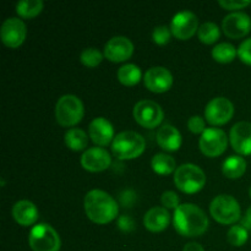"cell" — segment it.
Masks as SVG:
<instances>
[{
  "instance_id": "obj_2",
  "label": "cell",
  "mask_w": 251,
  "mask_h": 251,
  "mask_svg": "<svg viewBox=\"0 0 251 251\" xmlns=\"http://www.w3.org/2000/svg\"><path fill=\"white\" fill-rule=\"evenodd\" d=\"M83 206L87 217L98 225L112 222L119 212V206L115 199L100 189H93L86 194Z\"/></svg>"
},
{
  "instance_id": "obj_35",
  "label": "cell",
  "mask_w": 251,
  "mask_h": 251,
  "mask_svg": "<svg viewBox=\"0 0 251 251\" xmlns=\"http://www.w3.org/2000/svg\"><path fill=\"white\" fill-rule=\"evenodd\" d=\"M220 5L227 10H240L243 7L249 6L251 4L250 0H244V1H234V0H220Z\"/></svg>"
},
{
  "instance_id": "obj_39",
  "label": "cell",
  "mask_w": 251,
  "mask_h": 251,
  "mask_svg": "<svg viewBox=\"0 0 251 251\" xmlns=\"http://www.w3.org/2000/svg\"><path fill=\"white\" fill-rule=\"evenodd\" d=\"M249 195H250V199H251V186H250V190H249Z\"/></svg>"
},
{
  "instance_id": "obj_34",
  "label": "cell",
  "mask_w": 251,
  "mask_h": 251,
  "mask_svg": "<svg viewBox=\"0 0 251 251\" xmlns=\"http://www.w3.org/2000/svg\"><path fill=\"white\" fill-rule=\"evenodd\" d=\"M161 201L166 208H174V210H176L179 207V196L176 195V193L172 190L164 191L162 194Z\"/></svg>"
},
{
  "instance_id": "obj_18",
  "label": "cell",
  "mask_w": 251,
  "mask_h": 251,
  "mask_svg": "<svg viewBox=\"0 0 251 251\" xmlns=\"http://www.w3.org/2000/svg\"><path fill=\"white\" fill-rule=\"evenodd\" d=\"M91 140L98 146H108L114 140V127L112 123L103 117L95 118L88 127Z\"/></svg>"
},
{
  "instance_id": "obj_4",
  "label": "cell",
  "mask_w": 251,
  "mask_h": 251,
  "mask_svg": "<svg viewBox=\"0 0 251 251\" xmlns=\"http://www.w3.org/2000/svg\"><path fill=\"white\" fill-rule=\"evenodd\" d=\"M174 183L183 193L195 194L205 186L206 174L196 164L184 163L176 168L174 173Z\"/></svg>"
},
{
  "instance_id": "obj_16",
  "label": "cell",
  "mask_w": 251,
  "mask_h": 251,
  "mask_svg": "<svg viewBox=\"0 0 251 251\" xmlns=\"http://www.w3.org/2000/svg\"><path fill=\"white\" fill-rule=\"evenodd\" d=\"M112 157L109 152L103 147H91L86 150L81 156V166L88 172H102L109 168Z\"/></svg>"
},
{
  "instance_id": "obj_12",
  "label": "cell",
  "mask_w": 251,
  "mask_h": 251,
  "mask_svg": "<svg viewBox=\"0 0 251 251\" xmlns=\"http://www.w3.org/2000/svg\"><path fill=\"white\" fill-rule=\"evenodd\" d=\"M27 36V27L22 20L17 17L6 19L0 28L1 42L9 48H17L25 42Z\"/></svg>"
},
{
  "instance_id": "obj_33",
  "label": "cell",
  "mask_w": 251,
  "mask_h": 251,
  "mask_svg": "<svg viewBox=\"0 0 251 251\" xmlns=\"http://www.w3.org/2000/svg\"><path fill=\"white\" fill-rule=\"evenodd\" d=\"M188 127L194 134H202L206 130L205 119L200 115H193L188 120Z\"/></svg>"
},
{
  "instance_id": "obj_28",
  "label": "cell",
  "mask_w": 251,
  "mask_h": 251,
  "mask_svg": "<svg viewBox=\"0 0 251 251\" xmlns=\"http://www.w3.org/2000/svg\"><path fill=\"white\" fill-rule=\"evenodd\" d=\"M199 39L205 44H213L217 39H220L221 29L215 22H203L198 31Z\"/></svg>"
},
{
  "instance_id": "obj_1",
  "label": "cell",
  "mask_w": 251,
  "mask_h": 251,
  "mask_svg": "<svg viewBox=\"0 0 251 251\" xmlns=\"http://www.w3.org/2000/svg\"><path fill=\"white\" fill-rule=\"evenodd\" d=\"M173 225L176 232L183 237H200L207 230L208 218L199 206L183 203L174 211Z\"/></svg>"
},
{
  "instance_id": "obj_9",
  "label": "cell",
  "mask_w": 251,
  "mask_h": 251,
  "mask_svg": "<svg viewBox=\"0 0 251 251\" xmlns=\"http://www.w3.org/2000/svg\"><path fill=\"white\" fill-rule=\"evenodd\" d=\"M200 150L207 157H217L226 151L228 145V137L222 129L207 127L201 134Z\"/></svg>"
},
{
  "instance_id": "obj_29",
  "label": "cell",
  "mask_w": 251,
  "mask_h": 251,
  "mask_svg": "<svg viewBox=\"0 0 251 251\" xmlns=\"http://www.w3.org/2000/svg\"><path fill=\"white\" fill-rule=\"evenodd\" d=\"M248 238H249V230L243 227L242 225L232 226L230 229L228 230L227 239L233 247H242L248 242Z\"/></svg>"
},
{
  "instance_id": "obj_22",
  "label": "cell",
  "mask_w": 251,
  "mask_h": 251,
  "mask_svg": "<svg viewBox=\"0 0 251 251\" xmlns=\"http://www.w3.org/2000/svg\"><path fill=\"white\" fill-rule=\"evenodd\" d=\"M245 171H247V161L244 159V157L239 156V154L229 156L222 163V173L227 178H240L245 173Z\"/></svg>"
},
{
  "instance_id": "obj_13",
  "label": "cell",
  "mask_w": 251,
  "mask_h": 251,
  "mask_svg": "<svg viewBox=\"0 0 251 251\" xmlns=\"http://www.w3.org/2000/svg\"><path fill=\"white\" fill-rule=\"evenodd\" d=\"M222 29L229 38H243L251 31V19L243 11L228 14L222 21Z\"/></svg>"
},
{
  "instance_id": "obj_6",
  "label": "cell",
  "mask_w": 251,
  "mask_h": 251,
  "mask_svg": "<svg viewBox=\"0 0 251 251\" xmlns=\"http://www.w3.org/2000/svg\"><path fill=\"white\" fill-rule=\"evenodd\" d=\"M210 213L218 223L234 225L240 218L242 210L235 198L228 194H221L211 201Z\"/></svg>"
},
{
  "instance_id": "obj_11",
  "label": "cell",
  "mask_w": 251,
  "mask_h": 251,
  "mask_svg": "<svg viewBox=\"0 0 251 251\" xmlns=\"http://www.w3.org/2000/svg\"><path fill=\"white\" fill-rule=\"evenodd\" d=\"M171 31L174 37L185 41L199 31V19L193 11L183 10L176 14L171 22Z\"/></svg>"
},
{
  "instance_id": "obj_37",
  "label": "cell",
  "mask_w": 251,
  "mask_h": 251,
  "mask_svg": "<svg viewBox=\"0 0 251 251\" xmlns=\"http://www.w3.org/2000/svg\"><path fill=\"white\" fill-rule=\"evenodd\" d=\"M240 225L244 228H247L248 230L251 229V206L248 208L247 212H245V216L242 218V221H240Z\"/></svg>"
},
{
  "instance_id": "obj_20",
  "label": "cell",
  "mask_w": 251,
  "mask_h": 251,
  "mask_svg": "<svg viewBox=\"0 0 251 251\" xmlns=\"http://www.w3.org/2000/svg\"><path fill=\"white\" fill-rule=\"evenodd\" d=\"M12 217L20 226L28 227L38 220V208L29 200H20L12 207Z\"/></svg>"
},
{
  "instance_id": "obj_5",
  "label": "cell",
  "mask_w": 251,
  "mask_h": 251,
  "mask_svg": "<svg viewBox=\"0 0 251 251\" xmlns=\"http://www.w3.org/2000/svg\"><path fill=\"white\" fill-rule=\"evenodd\" d=\"M85 114L83 103L77 96L64 95L55 104L56 122L61 126H74L82 120Z\"/></svg>"
},
{
  "instance_id": "obj_7",
  "label": "cell",
  "mask_w": 251,
  "mask_h": 251,
  "mask_svg": "<svg viewBox=\"0 0 251 251\" xmlns=\"http://www.w3.org/2000/svg\"><path fill=\"white\" fill-rule=\"evenodd\" d=\"M28 243L33 251H59L61 247L58 232L47 223H39L32 228Z\"/></svg>"
},
{
  "instance_id": "obj_24",
  "label": "cell",
  "mask_w": 251,
  "mask_h": 251,
  "mask_svg": "<svg viewBox=\"0 0 251 251\" xmlns=\"http://www.w3.org/2000/svg\"><path fill=\"white\" fill-rule=\"evenodd\" d=\"M65 145L73 151H82L87 147L88 136L82 129L71 127L65 132Z\"/></svg>"
},
{
  "instance_id": "obj_21",
  "label": "cell",
  "mask_w": 251,
  "mask_h": 251,
  "mask_svg": "<svg viewBox=\"0 0 251 251\" xmlns=\"http://www.w3.org/2000/svg\"><path fill=\"white\" fill-rule=\"evenodd\" d=\"M171 222V215L166 207H154L150 208L144 217V225L150 232H162L166 229Z\"/></svg>"
},
{
  "instance_id": "obj_25",
  "label": "cell",
  "mask_w": 251,
  "mask_h": 251,
  "mask_svg": "<svg viewBox=\"0 0 251 251\" xmlns=\"http://www.w3.org/2000/svg\"><path fill=\"white\" fill-rule=\"evenodd\" d=\"M118 80L125 86H134L140 82L142 77L141 69L135 64H125L118 70Z\"/></svg>"
},
{
  "instance_id": "obj_17",
  "label": "cell",
  "mask_w": 251,
  "mask_h": 251,
  "mask_svg": "<svg viewBox=\"0 0 251 251\" xmlns=\"http://www.w3.org/2000/svg\"><path fill=\"white\" fill-rule=\"evenodd\" d=\"M230 145L239 154H251V123L238 122L230 129Z\"/></svg>"
},
{
  "instance_id": "obj_19",
  "label": "cell",
  "mask_w": 251,
  "mask_h": 251,
  "mask_svg": "<svg viewBox=\"0 0 251 251\" xmlns=\"http://www.w3.org/2000/svg\"><path fill=\"white\" fill-rule=\"evenodd\" d=\"M181 134L171 124H164L157 131V144L167 152L178 151L181 146Z\"/></svg>"
},
{
  "instance_id": "obj_32",
  "label": "cell",
  "mask_w": 251,
  "mask_h": 251,
  "mask_svg": "<svg viewBox=\"0 0 251 251\" xmlns=\"http://www.w3.org/2000/svg\"><path fill=\"white\" fill-rule=\"evenodd\" d=\"M238 56L243 63L251 65V37L243 41L238 47Z\"/></svg>"
},
{
  "instance_id": "obj_31",
  "label": "cell",
  "mask_w": 251,
  "mask_h": 251,
  "mask_svg": "<svg viewBox=\"0 0 251 251\" xmlns=\"http://www.w3.org/2000/svg\"><path fill=\"white\" fill-rule=\"evenodd\" d=\"M172 31H171V27L168 26H157L154 27L153 32H152V39L156 44H159V46H164V44L168 43L171 41V37H172Z\"/></svg>"
},
{
  "instance_id": "obj_15",
  "label": "cell",
  "mask_w": 251,
  "mask_h": 251,
  "mask_svg": "<svg viewBox=\"0 0 251 251\" xmlns=\"http://www.w3.org/2000/svg\"><path fill=\"white\" fill-rule=\"evenodd\" d=\"M145 86L156 93L167 92L173 85V75L163 66H153L149 69L144 76Z\"/></svg>"
},
{
  "instance_id": "obj_23",
  "label": "cell",
  "mask_w": 251,
  "mask_h": 251,
  "mask_svg": "<svg viewBox=\"0 0 251 251\" xmlns=\"http://www.w3.org/2000/svg\"><path fill=\"white\" fill-rule=\"evenodd\" d=\"M152 169L156 172L157 174L161 176H168V174L173 173L176 171V159L167 153H157L152 157L151 161Z\"/></svg>"
},
{
  "instance_id": "obj_10",
  "label": "cell",
  "mask_w": 251,
  "mask_h": 251,
  "mask_svg": "<svg viewBox=\"0 0 251 251\" xmlns=\"http://www.w3.org/2000/svg\"><path fill=\"white\" fill-rule=\"evenodd\" d=\"M234 114V105L228 98L216 97L207 103L205 118L211 125H223L229 122Z\"/></svg>"
},
{
  "instance_id": "obj_3",
  "label": "cell",
  "mask_w": 251,
  "mask_h": 251,
  "mask_svg": "<svg viewBox=\"0 0 251 251\" xmlns=\"http://www.w3.org/2000/svg\"><path fill=\"white\" fill-rule=\"evenodd\" d=\"M146 147V141L141 134L131 130L122 131L112 142V151L119 159H134L141 156Z\"/></svg>"
},
{
  "instance_id": "obj_38",
  "label": "cell",
  "mask_w": 251,
  "mask_h": 251,
  "mask_svg": "<svg viewBox=\"0 0 251 251\" xmlns=\"http://www.w3.org/2000/svg\"><path fill=\"white\" fill-rule=\"evenodd\" d=\"M183 251H205V249H203V247L200 244V243L190 242L184 247Z\"/></svg>"
},
{
  "instance_id": "obj_27",
  "label": "cell",
  "mask_w": 251,
  "mask_h": 251,
  "mask_svg": "<svg viewBox=\"0 0 251 251\" xmlns=\"http://www.w3.org/2000/svg\"><path fill=\"white\" fill-rule=\"evenodd\" d=\"M43 6L44 4L42 0H21L16 4V12L21 17L31 19L41 14Z\"/></svg>"
},
{
  "instance_id": "obj_30",
  "label": "cell",
  "mask_w": 251,
  "mask_h": 251,
  "mask_svg": "<svg viewBox=\"0 0 251 251\" xmlns=\"http://www.w3.org/2000/svg\"><path fill=\"white\" fill-rule=\"evenodd\" d=\"M103 56H104V54L100 53L97 48L90 47V48H85L81 51L80 60L85 66H88V68H96V66H98L102 63Z\"/></svg>"
},
{
  "instance_id": "obj_26",
  "label": "cell",
  "mask_w": 251,
  "mask_h": 251,
  "mask_svg": "<svg viewBox=\"0 0 251 251\" xmlns=\"http://www.w3.org/2000/svg\"><path fill=\"white\" fill-rule=\"evenodd\" d=\"M235 55H238V49H235V47L228 42L216 44L212 49V58L218 63H230L234 60Z\"/></svg>"
},
{
  "instance_id": "obj_8",
  "label": "cell",
  "mask_w": 251,
  "mask_h": 251,
  "mask_svg": "<svg viewBox=\"0 0 251 251\" xmlns=\"http://www.w3.org/2000/svg\"><path fill=\"white\" fill-rule=\"evenodd\" d=\"M134 118L141 126L153 129L162 123L164 112L161 105L154 100H142L135 104Z\"/></svg>"
},
{
  "instance_id": "obj_14",
  "label": "cell",
  "mask_w": 251,
  "mask_h": 251,
  "mask_svg": "<svg viewBox=\"0 0 251 251\" xmlns=\"http://www.w3.org/2000/svg\"><path fill=\"white\" fill-rule=\"evenodd\" d=\"M134 53V44L127 37L115 36L110 38L104 46V56L113 63H122L127 60Z\"/></svg>"
},
{
  "instance_id": "obj_36",
  "label": "cell",
  "mask_w": 251,
  "mask_h": 251,
  "mask_svg": "<svg viewBox=\"0 0 251 251\" xmlns=\"http://www.w3.org/2000/svg\"><path fill=\"white\" fill-rule=\"evenodd\" d=\"M118 226H119L120 229L124 230V232H130V230L134 228V221H132L129 216L124 215L118 220Z\"/></svg>"
}]
</instances>
